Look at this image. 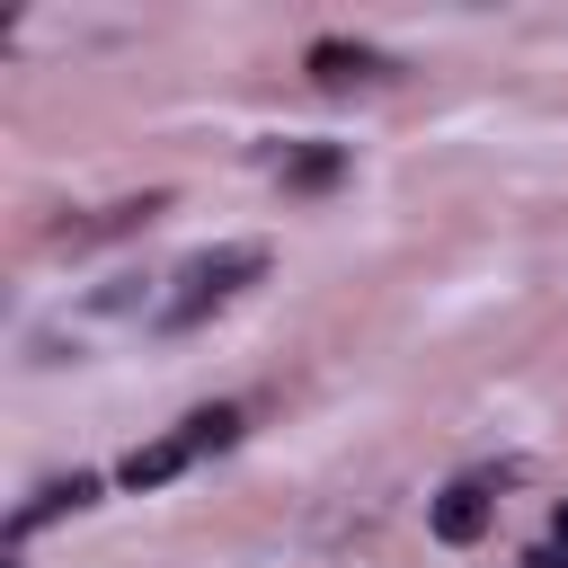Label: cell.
<instances>
[{"label": "cell", "instance_id": "obj_8", "mask_svg": "<svg viewBox=\"0 0 568 568\" xmlns=\"http://www.w3.org/2000/svg\"><path fill=\"white\" fill-rule=\"evenodd\" d=\"M524 568H568V559H559V550H532V559H524Z\"/></svg>", "mask_w": 568, "mask_h": 568}, {"label": "cell", "instance_id": "obj_1", "mask_svg": "<svg viewBox=\"0 0 568 568\" xmlns=\"http://www.w3.org/2000/svg\"><path fill=\"white\" fill-rule=\"evenodd\" d=\"M257 266H266L257 248H213V257H195V266L178 275V302H169V320H178V328H186V320H204V311H213L222 293H240Z\"/></svg>", "mask_w": 568, "mask_h": 568}, {"label": "cell", "instance_id": "obj_5", "mask_svg": "<svg viewBox=\"0 0 568 568\" xmlns=\"http://www.w3.org/2000/svg\"><path fill=\"white\" fill-rule=\"evenodd\" d=\"M89 497H98V479H89V470H71V479H53V488L18 515V532H36V524H44V515H62V506H89Z\"/></svg>", "mask_w": 568, "mask_h": 568}, {"label": "cell", "instance_id": "obj_9", "mask_svg": "<svg viewBox=\"0 0 568 568\" xmlns=\"http://www.w3.org/2000/svg\"><path fill=\"white\" fill-rule=\"evenodd\" d=\"M559 541H568V506H559Z\"/></svg>", "mask_w": 568, "mask_h": 568}, {"label": "cell", "instance_id": "obj_2", "mask_svg": "<svg viewBox=\"0 0 568 568\" xmlns=\"http://www.w3.org/2000/svg\"><path fill=\"white\" fill-rule=\"evenodd\" d=\"M488 532V497L479 488H444L435 497V541H479Z\"/></svg>", "mask_w": 568, "mask_h": 568}, {"label": "cell", "instance_id": "obj_7", "mask_svg": "<svg viewBox=\"0 0 568 568\" xmlns=\"http://www.w3.org/2000/svg\"><path fill=\"white\" fill-rule=\"evenodd\" d=\"M337 169H346V160H337V151H302V160H293V169H284V186H328V178H337Z\"/></svg>", "mask_w": 568, "mask_h": 568}, {"label": "cell", "instance_id": "obj_6", "mask_svg": "<svg viewBox=\"0 0 568 568\" xmlns=\"http://www.w3.org/2000/svg\"><path fill=\"white\" fill-rule=\"evenodd\" d=\"M231 435H240V408H195L186 417V453H222Z\"/></svg>", "mask_w": 568, "mask_h": 568}, {"label": "cell", "instance_id": "obj_4", "mask_svg": "<svg viewBox=\"0 0 568 568\" xmlns=\"http://www.w3.org/2000/svg\"><path fill=\"white\" fill-rule=\"evenodd\" d=\"M311 71L320 80H373L382 53H364V44H311Z\"/></svg>", "mask_w": 568, "mask_h": 568}, {"label": "cell", "instance_id": "obj_3", "mask_svg": "<svg viewBox=\"0 0 568 568\" xmlns=\"http://www.w3.org/2000/svg\"><path fill=\"white\" fill-rule=\"evenodd\" d=\"M178 470H186V435L133 444V453H124V488H160V479H178Z\"/></svg>", "mask_w": 568, "mask_h": 568}]
</instances>
